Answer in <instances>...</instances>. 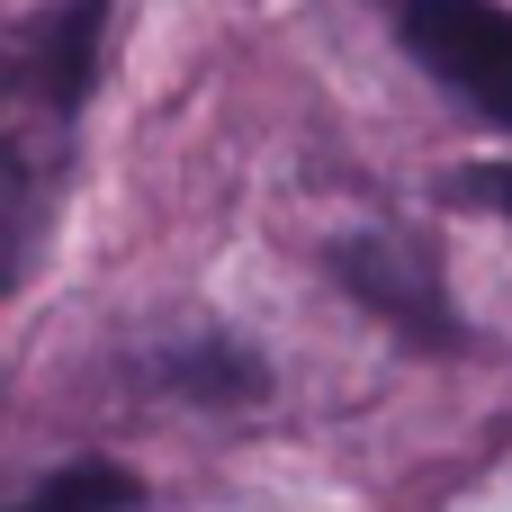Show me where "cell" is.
<instances>
[{
    "label": "cell",
    "instance_id": "obj_1",
    "mask_svg": "<svg viewBox=\"0 0 512 512\" xmlns=\"http://www.w3.org/2000/svg\"><path fill=\"white\" fill-rule=\"evenodd\" d=\"M396 36L432 81H450L468 108L512 126V9H495V0H405Z\"/></svg>",
    "mask_w": 512,
    "mask_h": 512
},
{
    "label": "cell",
    "instance_id": "obj_2",
    "mask_svg": "<svg viewBox=\"0 0 512 512\" xmlns=\"http://www.w3.org/2000/svg\"><path fill=\"white\" fill-rule=\"evenodd\" d=\"M333 279H342V297H360V306H369L387 333H405L414 351H459V342H468V324H459L441 270H432L414 243H396V234H351V243H333Z\"/></svg>",
    "mask_w": 512,
    "mask_h": 512
},
{
    "label": "cell",
    "instance_id": "obj_3",
    "mask_svg": "<svg viewBox=\"0 0 512 512\" xmlns=\"http://www.w3.org/2000/svg\"><path fill=\"white\" fill-rule=\"evenodd\" d=\"M99 36H108V0H45L27 27V81L54 117H72L99 81Z\"/></svg>",
    "mask_w": 512,
    "mask_h": 512
},
{
    "label": "cell",
    "instance_id": "obj_4",
    "mask_svg": "<svg viewBox=\"0 0 512 512\" xmlns=\"http://www.w3.org/2000/svg\"><path fill=\"white\" fill-rule=\"evenodd\" d=\"M153 369H162V387H171V396H189V405H261V396H270V369H261V351H243L234 333L171 342Z\"/></svg>",
    "mask_w": 512,
    "mask_h": 512
},
{
    "label": "cell",
    "instance_id": "obj_5",
    "mask_svg": "<svg viewBox=\"0 0 512 512\" xmlns=\"http://www.w3.org/2000/svg\"><path fill=\"white\" fill-rule=\"evenodd\" d=\"M18 512H144V477H126L117 459H72L36 495H18Z\"/></svg>",
    "mask_w": 512,
    "mask_h": 512
},
{
    "label": "cell",
    "instance_id": "obj_6",
    "mask_svg": "<svg viewBox=\"0 0 512 512\" xmlns=\"http://www.w3.org/2000/svg\"><path fill=\"white\" fill-rule=\"evenodd\" d=\"M459 189H468L477 207H495V216L512 225V162H477V171H459Z\"/></svg>",
    "mask_w": 512,
    "mask_h": 512
}]
</instances>
